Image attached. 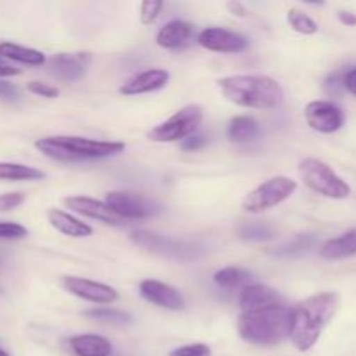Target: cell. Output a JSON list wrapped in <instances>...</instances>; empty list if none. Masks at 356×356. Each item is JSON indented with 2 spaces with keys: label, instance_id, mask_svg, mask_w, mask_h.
Listing matches in <instances>:
<instances>
[{
  "label": "cell",
  "instance_id": "1",
  "mask_svg": "<svg viewBox=\"0 0 356 356\" xmlns=\"http://www.w3.org/2000/svg\"><path fill=\"white\" fill-rule=\"evenodd\" d=\"M341 298L336 292H318L298 302L291 312V337L296 350L305 353L316 344L323 329L332 322L339 309Z\"/></svg>",
  "mask_w": 356,
  "mask_h": 356
},
{
  "label": "cell",
  "instance_id": "2",
  "mask_svg": "<svg viewBox=\"0 0 356 356\" xmlns=\"http://www.w3.org/2000/svg\"><path fill=\"white\" fill-rule=\"evenodd\" d=\"M218 87L229 103L252 110H273L285 99L280 83L266 75H229L218 80Z\"/></svg>",
  "mask_w": 356,
  "mask_h": 356
},
{
  "label": "cell",
  "instance_id": "3",
  "mask_svg": "<svg viewBox=\"0 0 356 356\" xmlns=\"http://www.w3.org/2000/svg\"><path fill=\"white\" fill-rule=\"evenodd\" d=\"M291 308L284 302L242 312L238 318V334L254 346H277L291 334Z\"/></svg>",
  "mask_w": 356,
  "mask_h": 356
},
{
  "label": "cell",
  "instance_id": "4",
  "mask_svg": "<svg viewBox=\"0 0 356 356\" xmlns=\"http://www.w3.org/2000/svg\"><path fill=\"white\" fill-rule=\"evenodd\" d=\"M35 148L56 162H86L118 155L125 149L120 141H99L80 136H47L35 141Z\"/></svg>",
  "mask_w": 356,
  "mask_h": 356
},
{
  "label": "cell",
  "instance_id": "5",
  "mask_svg": "<svg viewBox=\"0 0 356 356\" xmlns=\"http://www.w3.org/2000/svg\"><path fill=\"white\" fill-rule=\"evenodd\" d=\"M299 174L306 186L322 197L343 200L351 195V186L337 176L336 170L318 159H305L299 162Z\"/></svg>",
  "mask_w": 356,
  "mask_h": 356
},
{
  "label": "cell",
  "instance_id": "6",
  "mask_svg": "<svg viewBox=\"0 0 356 356\" xmlns=\"http://www.w3.org/2000/svg\"><path fill=\"white\" fill-rule=\"evenodd\" d=\"M298 190V181L287 176H275L261 183L245 195L242 209L249 214H263L277 205L284 204Z\"/></svg>",
  "mask_w": 356,
  "mask_h": 356
},
{
  "label": "cell",
  "instance_id": "7",
  "mask_svg": "<svg viewBox=\"0 0 356 356\" xmlns=\"http://www.w3.org/2000/svg\"><path fill=\"white\" fill-rule=\"evenodd\" d=\"M204 120V110L198 104H186L179 108L172 117L159 124L148 132L153 143H183L191 138Z\"/></svg>",
  "mask_w": 356,
  "mask_h": 356
},
{
  "label": "cell",
  "instance_id": "8",
  "mask_svg": "<svg viewBox=\"0 0 356 356\" xmlns=\"http://www.w3.org/2000/svg\"><path fill=\"white\" fill-rule=\"evenodd\" d=\"M104 202L122 219H149L162 214L163 207L156 200L131 191H108Z\"/></svg>",
  "mask_w": 356,
  "mask_h": 356
},
{
  "label": "cell",
  "instance_id": "9",
  "mask_svg": "<svg viewBox=\"0 0 356 356\" xmlns=\"http://www.w3.org/2000/svg\"><path fill=\"white\" fill-rule=\"evenodd\" d=\"M306 124L320 134H332L344 125V111L332 101H312L305 108Z\"/></svg>",
  "mask_w": 356,
  "mask_h": 356
},
{
  "label": "cell",
  "instance_id": "10",
  "mask_svg": "<svg viewBox=\"0 0 356 356\" xmlns=\"http://www.w3.org/2000/svg\"><path fill=\"white\" fill-rule=\"evenodd\" d=\"M63 287L75 298L94 302V305H111L120 298L117 289L111 287V285L89 280V278L72 277V275L63 277Z\"/></svg>",
  "mask_w": 356,
  "mask_h": 356
},
{
  "label": "cell",
  "instance_id": "11",
  "mask_svg": "<svg viewBox=\"0 0 356 356\" xmlns=\"http://www.w3.org/2000/svg\"><path fill=\"white\" fill-rule=\"evenodd\" d=\"M90 59L89 52H59L47 59L49 75L61 82H75L86 75Z\"/></svg>",
  "mask_w": 356,
  "mask_h": 356
},
{
  "label": "cell",
  "instance_id": "12",
  "mask_svg": "<svg viewBox=\"0 0 356 356\" xmlns=\"http://www.w3.org/2000/svg\"><path fill=\"white\" fill-rule=\"evenodd\" d=\"M197 42L204 49L222 54H236L249 47V38L226 28L211 26L198 33Z\"/></svg>",
  "mask_w": 356,
  "mask_h": 356
},
{
  "label": "cell",
  "instance_id": "13",
  "mask_svg": "<svg viewBox=\"0 0 356 356\" xmlns=\"http://www.w3.org/2000/svg\"><path fill=\"white\" fill-rule=\"evenodd\" d=\"M63 205L68 211L75 212V214L86 216V218L96 219L103 225L110 226H124L125 219H122L106 202L96 200V198L83 197V195H76V197H66L63 198Z\"/></svg>",
  "mask_w": 356,
  "mask_h": 356
},
{
  "label": "cell",
  "instance_id": "14",
  "mask_svg": "<svg viewBox=\"0 0 356 356\" xmlns=\"http://www.w3.org/2000/svg\"><path fill=\"white\" fill-rule=\"evenodd\" d=\"M139 296L145 301L152 302L159 308L169 309V312H183L186 306L184 298L177 289L160 280H153V278H146L139 284Z\"/></svg>",
  "mask_w": 356,
  "mask_h": 356
},
{
  "label": "cell",
  "instance_id": "15",
  "mask_svg": "<svg viewBox=\"0 0 356 356\" xmlns=\"http://www.w3.org/2000/svg\"><path fill=\"white\" fill-rule=\"evenodd\" d=\"M170 73L162 68L145 70L141 73H136L134 76L125 80L120 86L118 92L124 96H138V94L155 92V90L163 89L169 83Z\"/></svg>",
  "mask_w": 356,
  "mask_h": 356
},
{
  "label": "cell",
  "instance_id": "16",
  "mask_svg": "<svg viewBox=\"0 0 356 356\" xmlns=\"http://www.w3.org/2000/svg\"><path fill=\"white\" fill-rule=\"evenodd\" d=\"M47 219L52 228L72 238H87L94 233V229L87 222H82L79 218L61 209H49Z\"/></svg>",
  "mask_w": 356,
  "mask_h": 356
},
{
  "label": "cell",
  "instance_id": "17",
  "mask_svg": "<svg viewBox=\"0 0 356 356\" xmlns=\"http://www.w3.org/2000/svg\"><path fill=\"white\" fill-rule=\"evenodd\" d=\"M195 26L184 19H172L163 24L156 33V45L162 49H177L186 44L193 35Z\"/></svg>",
  "mask_w": 356,
  "mask_h": 356
},
{
  "label": "cell",
  "instance_id": "18",
  "mask_svg": "<svg viewBox=\"0 0 356 356\" xmlns=\"http://www.w3.org/2000/svg\"><path fill=\"white\" fill-rule=\"evenodd\" d=\"M68 343L76 356H111L113 353L110 341L96 334H79L70 337Z\"/></svg>",
  "mask_w": 356,
  "mask_h": 356
},
{
  "label": "cell",
  "instance_id": "19",
  "mask_svg": "<svg viewBox=\"0 0 356 356\" xmlns=\"http://www.w3.org/2000/svg\"><path fill=\"white\" fill-rule=\"evenodd\" d=\"M240 308L242 312H249V309L263 308V306L275 305L280 302V296L275 289L268 287L263 284H250L240 292Z\"/></svg>",
  "mask_w": 356,
  "mask_h": 356
},
{
  "label": "cell",
  "instance_id": "20",
  "mask_svg": "<svg viewBox=\"0 0 356 356\" xmlns=\"http://www.w3.org/2000/svg\"><path fill=\"white\" fill-rule=\"evenodd\" d=\"M320 256L327 261H339L356 256V228L336 236V238L327 240L320 247Z\"/></svg>",
  "mask_w": 356,
  "mask_h": 356
},
{
  "label": "cell",
  "instance_id": "21",
  "mask_svg": "<svg viewBox=\"0 0 356 356\" xmlns=\"http://www.w3.org/2000/svg\"><path fill=\"white\" fill-rule=\"evenodd\" d=\"M0 58L28 66H42L47 63L44 52L37 51V49L23 47V45L13 44V42H0Z\"/></svg>",
  "mask_w": 356,
  "mask_h": 356
},
{
  "label": "cell",
  "instance_id": "22",
  "mask_svg": "<svg viewBox=\"0 0 356 356\" xmlns=\"http://www.w3.org/2000/svg\"><path fill=\"white\" fill-rule=\"evenodd\" d=\"M131 242L136 243L141 249L149 250V252H160V254H170L177 252L179 245L174 243L172 240L165 238L162 235H156L153 232H146V229H138V232L131 233Z\"/></svg>",
  "mask_w": 356,
  "mask_h": 356
},
{
  "label": "cell",
  "instance_id": "23",
  "mask_svg": "<svg viewBox=\"0 0 356 356\" xmlns=\"http://www.w3.org/2000/svg\"><path fill=\"white\" fill-rule=\"evenodd\" d=\"M259 134V124L249 115H238L229 120L228 138L233 143H249L254 141Z\"/></svg>",
  "mask_w": 356,
  "mask_h": 356
},
{
  "label": "cell",
  "instance_id": "24",
  "mask_svg": "<svg viewBox=\"0 0 356 356\" xmlns=\"http://www.w3.org/2000/svg\"><path fill=\"white\" fill-rule=\"evenodd\" d=\"M250 280H252V273L243 268L228 266L214 273V284L225 291H233V289L240 287L245 289L247 285H250Z\"/></svg>",
  "mask_w": 356,
  "mask_h": 356
},
{
  "label": "cell",
  "instance_id": "25",
  "mask_svg": "<svg viewBox=\"0 0 356 356\" xmlns=\"http://www.w3.org/2000/svg\"><path fill=\"white\" fill-rule=\"evenodd\" d=\"M45 179V172L37 167L16 162H0V181H40Z\"/></svg>",
  "mask_w": 356,
  "mask_h": 356
},
{
  "label": "cell",
  "instance_id": "26",
  "mask_svg": "<svg viewBox=\"0 0 356 356\" xmlns=\"http://www.w3.org/2000/svg\"><path fill=\"white\" fill-rule=\"evenodd\" d=\"M83 316L90 320H96L101 323H110V325H127L132 322V316L129 313L118 312L111 308H90L83 312Z\"/></svg>",
  "mask_w": 356,
  "mask_h": 356
},
{
  "label": "cell",
  "instance_id": "27",
  "mask_svg": "<svg viewBox=\"0 0 356 356\" xmlns=\"http://www.w3.org/2000/svg\"><path fill=\"white\" fill-rule=\"evenodd\" d=\"M315 235H299L294 240L287 242L285 245L275 249V256L278 257H296L301 254L308 252L313 245H315Z\"/></svg>",
  "mask_w": 356,
  "mask_h": 356
},
{
  "label": "cell",
  "instance_id": "28",
  "mask_svg": "<svg viewBox=\"0 0 356 356\" xmlns=\"http://www.w3.org/2000/svg\"><path fill=\"white\" fill-rule=\"evenodd\" d=\"M240 238L250 240V242H266L277 236V232L266 222H245L238 228Z\"/></svg>",
  "mask_w": 356,
  "mask_h": 356
},
{
  "label": "cell",
  "instance_id": "29",
  "mask_svg": "<svg viewBox=\"0 0 356 356\" xmlns=\"http://www.w3.org/2000/svg\"><path fill=\"white\" fill-rule=\"evenodd\" d=\"M287 21L292 26V30L301 35H315L318 33V24L315 19L305 14L299 9H291L287 13Z\"/></svg>",
  "mask_w": 356,
  "mask_h": 356
},
{
  "label": "cell",
  "instance_id": "30",
  "mask_svg": "<svg viewBox=\"0 0 356 356\" xmlns=\"http://www.w3.org/2000/svg\"><path fill=\"white\" fill-rule=\"evenodd\" d=\"M163 7H165V3L162 0H145L141 3V9H139V19H141V23L145 26H149V24L155 23Z\"/></svg>",
  "mask_w": 356,
  "mask_h": 356
},
{
  "label": "cell",
  "instance_id": "31",
  "mask_svg": "<svg viewBox=\"0 0 356 356\" xmlns=\"http://www.w3.org/2000/svg\"><path fill=\"white\" fill-rule=\"evenodd\" d=\"M26 236L28 229L19 222L0 221V240H21Z\"/></svg>",
  "mask_w": 356,
  "mask_h": 356
},
{
  "label": "cell",
  "instance_id": "32",
  "mask_svg": "<svg viewBox=\"0 0 356 356\" xmlns=\"http://www.w3.org/2000/svg\"><path fill=\"white\" fill-rule=\"evenodd\" d=\"M169 356H212V350L204 343L186 344V346H179L174 351H170Z\"/></svg>",
  "mask_w": 356,
  "mask_h": 356
},
{
  "label": "cell",
  "instance_id": "33",
  "mask_svg": "<svg viewBox=\"0 0 356 356\" xmlns=\"http://www.w3.org/2000/svg\"><path fill=\"white\" fill-rule=\"evenodd\" d=\"M26 89L30 90L31 94L40 97H47V99H54V97L59 96V89L54 86H49V83L38 82V80H31V82L26 83Z\"/></svg>",
  "mask_w": 356,
  "mask_h": 356
},
{
  "label": "cell",
  "instance_id": "34",
  "mask_svg": "<svg viewBox=\"0 0 356 356\" xmlns=\"http://www.w3.org/2000/svg\"><path fill=\"white\" fill-rule=\"evenodd\" d=\"M26 200V195L21 191H9V193L0 195V212L13 211V209L19 207L23 202Z\"/></svg>",
  "mask_w": 356,
  "mask_h": 356
},
{
  "label": "cell",
  "instance_id": "35",
  "mask_svg": "<svg viewBox=\"0 0 356 356\" xmlns=\"http://www.w3.org/2000/svg\"><path fill=\"white\" fill-rule=\"evenodd\" d=\"M0 97L13 103V101H17L21 97L19 89L14 83L7 82L6 79H0Z\"/></svg>",
  "mask_w": 356,
  "mask_h": 356
},
{
  "label": "cell",
  "instance_id": "36",
  "mask_svg": "<svg viewBox=\"0 0 356 356\" xmlns=\"http://www.w3.org/2000/svg\"><path fill=\"white\" fill-rule=\"evenodd\" d=\"M205 143H207V139H205L204 136H191V138L184 139V141L181 143V148H183L184 152H197V149L204 148Z\"/></svg>",
  "mask_w": 356,
  "mask_h": 356
},
{
  "label": "cell",
  "instance_id": "37",
  "mask_svg": "<svg viewBox=\"0 0 356 356\" xmlns=\"http://www.w3.org/2000/svg\"><path fill=\"white\" fill-rule=\"evenodd\" d=\"M343 83H344V89H346L348 92L356 96V66L355 68L348 70V72L344 73Z\"/></svg>",
  "mask_w": 356,
  "mask_h": 356
},
{
  "label": "cell",
  "instance_id": "38",
  "mask_svg": "<svg viewBox=\"0 0 356 356\" xmlns=\"http://www.w3.org/2000/svg\"><path fill=\"white\" fill-rule=\"evenodd\" d=\"M343 76H341V79H339V75H330L329 80H327V82H325V89L329 90L330 94H339L341 90L344 89Z\"/></svg>",
  "mask_w": 356,
  "mask_h": 356
},
{
  "label": "cell",
  "instance_id": "39",
  "mask_svg": "<svg viewBox=\"0 0 356 356\" xmlns=\"http://www.w3.org/2000/svg\"><path fill=\"white\" fill-rule=\"evenodd\" d=\"M21 70L14 68V66L6 65V63L0 61V79H7V76H16L19 75Z\"/></svg>",
  "mask_w": 356,
  "mask_h": 356
},
{
  "label": "cell",
  "instance_id": "40",
  "mask_svg": "<svg viewBox=\"0 0 356 356\" xmlns=\"http://www.w3.org/2000/svg\"><path fill=\"white\" fill-rule=\"evenodd\" d=\"M341 23L346 24V26H356V14L348 13V10H341L339 13Z\"/></svg>",
  "mask_w": 356,
  "mask_h": 356
},
{
  "label": "cell",
  "instance_id": "41",
  "mask_svg": "<svg viewBox=\"0 0 356 356\" xmlns=\"http://www.w3.org/2000/svg\"><path fill=\"white\" fill-rule=\"evenodd\" d=\"M226 7H228V9H229V10H232V13H233V16H238V17H245V14H247L245 7H243V6H242V3H240V2H236V0H235V2H229V3H228V6H226Z\"/></svg>",
  "mask_w": 356,
  "mask_h": 356
},
{
  "label": "cell",
  "instance_id": "42",
  "mask_svg": "<svg viewBox=\"0 0 356 356\" xmlns=\"http://www.w3.org/2000/svg\"><path fill=\"white\" fill-rule=\"evenodd\" d=\"M0 356H10L9 353H6V351L2 350V348H0Z\"/></svg>",
  "mask_w": 356,
  "mask_h": 356
}]
</instances>
